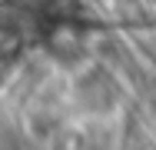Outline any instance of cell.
Returning a JSON list of instances; mask_svg holds the SVG:
<instances>
[{
  "mask_svg": "<svg viewBox=\"0 0 156 150\" xmlns=\"http://www.w3.org/2000/svg\"><path fill=\"white\" fill-rule=\"evenodd\" d=\"M153 3H156V0H153Z\"/></svg>",
  "mask_w": 156,
  "mask_h": 150,
  "instance_id": "cell-1",
  "label": "cell"
}]
</instances>
